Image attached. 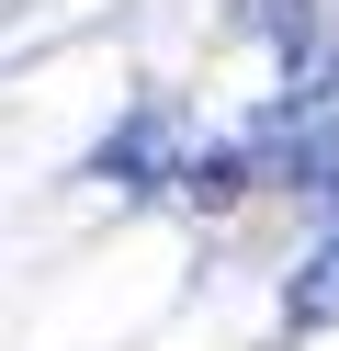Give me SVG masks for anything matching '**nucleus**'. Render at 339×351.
<instances>
[{
	"instance_id": "nucleus-1",
	"label": "nucleus",
	"mask_w": 339,
	"mask_h": 351,
	"mask_svg": "<svg viewBox=\"0 0 339 351\" xmlns=\"http://www.w3.org/2000/svg\"><path fill=\"white\" fill-rule=\"evenodd\" d=\"M294 317H339V238L305 261V272H294Z\"/></svg>"
}]
</instances>
